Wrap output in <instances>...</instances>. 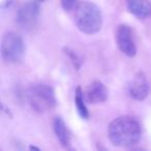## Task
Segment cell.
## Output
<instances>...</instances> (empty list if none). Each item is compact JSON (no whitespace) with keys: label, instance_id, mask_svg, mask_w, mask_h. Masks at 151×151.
Returning <instances> with one entry per match:
<instances>
[{"label":"cell","instance_id":"6da1fadb","mask_svg":"<svg viewBox=\"0 0 151 151\" xmlns=\"http://www.w3.org/2000/svg\"><path fill=\"white\" fill-rule=\"evenodd\" d=\"M141 125L136 118L128 115L119 116L112 120L108 127V136L114 146L128 148L139 142Z\"/></svg>","mask_w":151,"mask_h":151},{"label":"cell","instance_id":"7a4b0ae2","mask_svg":"<svg viewBox=\"0 0 151 151\" xmlns=\"http://www.w3.org/2000/svg\"><path fill=\"white\" fill-rule=\"evenodd\" d=\"M75 23L81 32L88 35L97 33L103 27V14L95 3L83 1L75 9Z\"/></svg>","mask_w":151,"mask_h":151},{"label":"cell","instance_id":"3957f363","mask_svg":"<svg viewBox=\"0 0 151 151\" xmlns=\"http://www.w3.org/2000/svg\"><path fill=\"white\" fill-rule=\"evenodd\" d=\"M27 99L30 107L38 113L51 111L57 105L53 87L44 83L30 86L27 91Z\"/></svg>","mask_w":151,"mask_h":151},{"label":"cell","instance_id":"277c9868","mask_svg":"<svg viewBox=\"0 0 151 151\" xmlns=\"http://www.w3.org/2000/svg\"><path fill=\"white\" fill-rule=\"evenodd\" d=\"M25 53L23 38L16 32H6L1 40V57L5 62L17 63L22 60Z\"/></svg>","mask_w":151,"mask_h":151},{"label":"cell","instance_id":"5b68a950","mask_svg":"<svg viewBox=\"0 0 151 151\" xmlns=\"http://www.w3.org/2000/svg\"><path fill=\"white\" fill-rule=\"evenodd\" d=\"M40 2L28 1L21 5L17 12L16 22L24 30H33L36 27L40 17Z\"/></svg>","mask_w":151,"mask_h":151},{"label":"cell","instance_id":"8992f818","mask_svg":"<svg viewBox=\"0 0 151 151\" xmlns=\"http://www.w3.org/2000/svg\"><path fill=\"white\" fill-rule=\"evenodd\" d=\"M116 44L119 50L129 58H134L137 55V47L132 38V29L128 25L121 24L118 26L115 35Z\"/></svg>","mask_w":151,"mask_h":151},{"label":"cell","instance_id":"52a82bcc","mask_svg":"<svg viewBox=\"0 0 151 151\" xmlns=\"http://www.w3.org/2000/svg\"><path fill=\"white\" fill-rule=\"evenodd\" d=\"M128 94L136 101H143L149 93V85L142 71H138L127 87Z\"/></svg>","mask_w":151,"mask_h":151},{"label":"cell","instance_id":"ba28073f","mask_svg":"<svg viewBox=\"0 0 151 151\" xmlns=\"http://www.w3.org/2000/svg\"><path fill=\"white\" fill-rule=\"evenodd\" d=\"M108 88L101 81H93L87 86L84 93L86 103L95 105V104L104 103L108 99Z\"/></svg>","mask_w":151,"mask_h":151},{"label":"cell","instance_id":"9c48e42d","mask_svg":"<svg viewBox=\"0 0 151 151\" xmlns=\"http://www.w3.org/2000/svg\"><path fill=\"white\" fill-rule=\"evenodd\" d=\"M127 11L139 19L151 17V3L149 0H125Z\"/></svg>","mask_w":151,"mask_h":151},{"label":"cell","instance_id":"30bf717a","mask_svg":"<svg viewBox=\"0 0 151 151\" xmlns=\"http://www.w3.org/2000/svg\"><path fill=\"white\" fill-rule=\"evenodd\" d=\"M54 132L60 144L65 148H68L69 145H70V132H69L66 124L61 117L55 118Z\"/></svg>","mask_w":151,"mask_h":151},{"label":"cell","instance_id":"8fae6325","mask_svg":"<svg viewBox=\"0 0 151 151\" xmlns=\"http://www.w3.org/2000/svg\"><path fill=\"white\" fill-rule=\"evenodd\" d=\"M75 104H76V107H77V111H78L79 115H80L83 119H88L89 111L86 107V101H85L84 93H83V90L80 86H78L77 89H76Z\"/></svg>","mask_w":151,"mask_h":151},{"label":"cell","instance_id":"7c38bea8","mask_svg":"<svg viewBox=\"0 0 151 151\" xmlns=\"http://www.w3.org/2000/svg\"><path fill=\"white\" fill-rule=\"evenodd\" d=\"M63 51H64L65 55H67V57L70 59L73 67H75L77 70H79V69L81 68V66H82L83 59L79 56V54H77L75 51L71 50V49H69V48H64V50Z\"/></svg>","mask_w":151,"mask_h":151},{"label":"cell","instance_id":"4fadbf2b","mask_svg":"<svg viewBox=\"0 0 151 151\" xmlns=\"http://www.w3.org/2000/svg\"><path fill=\"white\" fill-rule=\"evenodd\" d=\"M60 1L62 9L66 12H69L75 6H77V1L78 0H60Z\"/></svg>","mask_w":151,"mask_h":151},{"label":"cell","instance_id":"5bb4252c","mask_svg":"<svg viewBox=\"0 0 151 151\" xmlns=\"http://www.w3.org/2000/svg\"><path fill=\"white\" fill-rule=\"evenodd\" d=\"M29 149H31V150H40L38 147H35V146H30Z\"/></svg>","mask_w":151,"mask_h":151},{"label":"cell","instance_id":"9a60e30c","mask_svg":"<svg viewBox=\"0 0 151 151\" xmlns=\"http://www.w3.org/2000/svg\"><path fill=\"white\" fill-rule=\"evenodd\" d=\"M35 1H37V2H44V1H46V0H35Z\"/></svg>","mask_w":151,"mask_h":151}]
</instances>
